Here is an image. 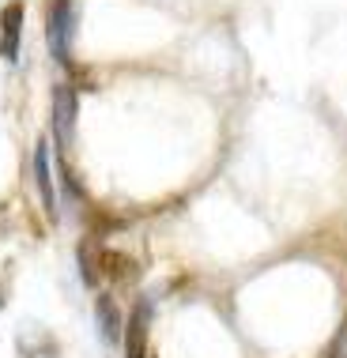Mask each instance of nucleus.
I'll use <instances>...</instances> for the list:
<instances>
[{"instance_id": "nucleus-3", "label": "nucleus", "mask_w": 347, "mask_h": 358, "mask_svg": "<svg viewBox=\"0 0 347 358\" xmlns=\"http://www.w3.org/2000/svg\"><path fill=\"white\" fill-rule=\"evenodd\" d=\"M148 328H151V302H136L129 324H125V358H148Z\"/></svg>"}, {"instance_id": "nucleus-7", "label": "nucleus", "mask_w": 347, "mask_h": 358, "mask_svg": "<svg viewBox=\"0 0 347 358\" xmlns=\"http://www.w3.org/2000/svg\"><path fill=\"white\" fill-rule=\"evenodd\" d=\"M329 358H347V321H344V328H340V336H336Z\"/></svg>"}, {"instance_id": "nucleus-4", "label": "nucleus", "mask_w": 347, "mask_h": 358, "mask_svg": "<svg viewBox=\"0 0 347 358\" xmlns=\"http://www.w3.org/2000/svg\"><path fill=\"white\" fill-rule=\"evenodd\" d=\"M19 31H23V0H12L0 12V57L4 61L19 57Z\"/></svg>"}, {"instance_id": "nucleus-1", "label": "nucleus", "mask_w": 347, "mask_h": 358, "mask_svg": "<svg viewBox=\"0 0 347 358\" xmlns=\"http://www.w3.org/2000/svg\"><path fill=\"white\" fill-rule=\"evenodd\" d=\"M45 38H50V50L61 64H72V38H76V8L72 0H53L50 15H45Z\"/></svg>"}, {"instance_id": "nucleus-5", "label": "nucleus", "mask_w": 347, "mask_h": 358, "mask_svg": "<svg viewBox=\"0 0 347 358\" xmlns=\"http://www.w3.org/2000/svg\"><path fill=\"white\" fill-rule=\"evenodd\" d=\"M34 178H38V196L45 204V215L57 219V192H53V178H50V148H45V140L38 143V155H34Z\"/></svg>"}, {"instance_id": "nucleus-2", "label": "nucleus", "mask_w": 347, "mask_h": 358, "mask_svg": "<svg viewBox=\"0 0 347 358\" xmlns=\"http://www.w3.org/2000/svg\"><path fill=\"white\" fill-rule=\"evenodd\" d=\"M76 117H80V91L61 83L53 91V136L61 148H69L76 136Z\"/></svg>"}, {"instance_id": "nucleus-6", "label": "nucleus", "mask_w": 347, "mask_h": 358, "mask_svg": "<svg viewBox=\"0 0 347 358\" xmlns=\"http://www.w3.org/2000/svg\"><path fill=\"white\" fill-rule=\"evenodd\" d=\"M99 328H102L106 340H121V336H125V324H121V317H118V306H113L110 298H99Z\"/></svg>"}]
</instances>
